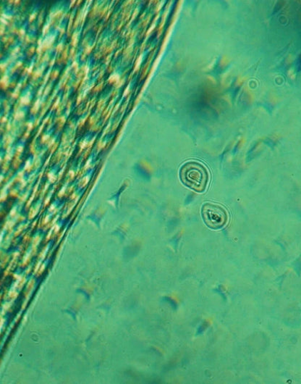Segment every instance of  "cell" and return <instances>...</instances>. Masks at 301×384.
Returning a JSON list of instances; mask_svg holds the SVG:
<instances>
[{
  "label": "cell",
  "instance_id": "cell-1",
  "mask_svg": "<svg viewBox=\"0 0 301 384\" xmlns=\"http://www.w3.org/2000/svg\"><path fill=\"white\" fill-rule=\"evenodd\" d=\"M179 174L182 183L198 193H203L209 183L210 176L207 168L197 161L185 163Z\"/></svg>",
  "mask_w": 301,
  "mask_h": 384
},
{
  "label": "cell",
  "instance_id": "cell-2",
  "mask_svg": "<svg viewBox=\"0 0 301 384\" xmlns=\"http://www.w3.org/2000/svg\"><path fill=\"white\" fill-rule=\"evenodd\" d=\"M202 216L205 224L215 230L223 228L228 221L227 211L215 203H205L202 208Z\"/></svg>",
  "mask_w": 301,
  "mask_h": 384
}]
</instances>
